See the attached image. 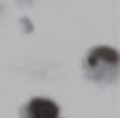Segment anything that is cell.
I'll use <instances>...</instances> for the list:
<instances>
[{
    "instance_id": "cell-1",
    "label": "cell",
    "mask_w": 120,
    "mask_h": 118,
    "mask_svg": "<svg viewBox=\"0 0 120 118\" xmlns=\"http://www.w3.org/2000/svg\"><path fill=\"white\" fill-rule=\"evenodd\" d=\"M82 65L84 75L96 84H113L118 80V51L111 46H94Z\"/></svg>"
},
{
    "instance_id": "cell-2",
    "label": "cell",
    "mask_w": 120,
    "mask_h": 118,
    "mask_svg": "<svg viewBox=\"0 0 120 118\" xmlns=\"http://www.w3.org/2000/svg\"><path fill=\"white\" fill-rule=\"evenodd\" d=\"M19 118H60V106L53 99H46V96H34L29 99L22 111Z\"/></svg>"
}]
</instances>
